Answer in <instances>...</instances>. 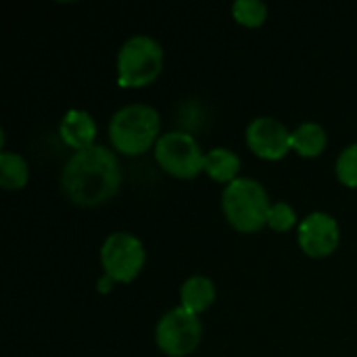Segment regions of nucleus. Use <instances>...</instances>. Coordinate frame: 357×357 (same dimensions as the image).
I'll return each instance as SVG.
<instances>
[{
    "label": "nucleus",
    "instance_id": "nucleus-17",
    "mask_svg": "<svg viewBox=\"0 0 357 357\" xmlns=\"http://www.w3.org/2000/svg\"><path fill=\"white\" fill-rule=\"evenodd\" d=\"M297 224V213L289 203H274L268 213V226L274 232H287Z\"/></svg>",
    "mask_w": 357,
    "mask_h": 357
},
{
    "label": "nucleus",
    "instance_id": "nucleus-18",
    "mask_svg": "<svg viewBox=\"0 0 357 357\" xmlns=\"http://www.w3.org/2000/svg\"><path fill=\"white\" fill-rule=\"evenodd\" d=\"M111 282H113V280H111L109 276H105L102 280H98V291H100V293H109V291H111Z\"/></svg>",
    "mask_w": 357,
    "mask_h": 357
},
{
    "label": "nucleus",
    "instance_id": "nucleus-16",
    "mask_svg": "<svg viewBox=\"0 0 357 357\" xmlns=\"http://www.w3.org/2000/svg\"><path fill=\"white\" fill-rule=\"evenodd\" d=\"M337 178L341 180V184L357 188V144L341 151L337 159Z\"/></svg>",
    "mask_w": 357,
    "mask_h": 357
},
{
    "label": "nucleus",
    "instance_id": "nucleus-13",
    "mask_svg": "<svg viewBox=\"0 0 357 357\" xmlns=\"http://www.w3.org/2000/svg\"><path fill=\"white\" fill-rule=\"evenodd\" d=\"M291 146L301 157H318L326 149V132L320 123L314 121L301 123L291 134Z\"/></svg>",
    "mask_w": 357,
    "mask_h": 357
},
{
    "label": "nucleus",
    "instance_id": "nucleus-1",
    "mask_svg": "<svg viewBox=\"0 0 357 357\" xmlns=\"http://www.w3.org/2000/svg\"><path fill=\"white\" fill-rule=\"evenodd\" d=\"M121 186V167L107 146L75 151L63 167L61 188L65 197L79 207L107 203Z\"/></svg>",
    "mask_w": 357,
    "mask_h": 357
},
{
    "label": "nucleus",
    "instance_id": "nucleus-15",
    "mask_svg": "<svg viewBox=\"0 0 357 357\" xmlns=\"http://www.w3.org/2000/svg\"><path fill=\"white\" fill-rule=\"evenodd\" d=\"M232 17L245 27H259L268 19V6L261 0H236L232 4Z\"/></svg>",
    "mask_w": 357,
    "mask_h": 357
},
{
    "label": "nucleus",
    "instance_id": "nucleus-7",
    "mask_svg": "<svg viewBox=\"0 0 357 357\" xmlns=\"http://www.w3.org/2000/svg\"><path fill=\"white\" fill-rule=\"evenodd\" d=\"M201 320L184 307H174L163 314L155 331L157 347L169 357L190 356L201 345Z\"/></svg>",
    "mask_w": 357,
    "mask_h": 357
},
{
    "label": "nucleus",
    "instance_id": "nucleus-5",
    "mask_svg": "<svg viewBox=\"0 0 357 357\" xmlns=\"http://www.w3.org/2000/svg\"><path fill=\"white\" fill-rule=\"evenodd\" d=\"M144 245L130 232H113L100 247V266L113 282H132L144 268Z\"/></svg>",
    "mask_w": 357,
    "mask_h": 357
},
{
    "label": "nucleus",
    "instance_id": "nucleus-10",
    "mask_svg": "<svg viewBox=\"0 0 357 357\" xmlns=\"http://www.w3.org/2000/svg\"><path fill=\"white\" fill-rule=\"evenodd\" d=\"M59 134H61V140L75 151L90 149L94 146V138H96V121L92 119L88 111L71 109L61 119Z\"/></svg>",
    "mask_w": 357,
    "mask_h": 357
},
{
    "label": "nucleus",
    "instance_id": "nucleus-3",
    "mask_svg": "<svg viewBox=\"0 0 357 357\" xmlns=\"http://www.w3.org/2000/svg\"><path fill=\"white\" fill-rule=\"evenodd\" d=\"M159 113L149 105H128L119 109L109 123V138L115 151L123 155H142L159 136Z\"/></svg>",
    "mask_w": 357,
    "mask_h": 357
},
{
    "label": "nucleus",
    "instance_id": "nucleus-4",
    "mask_svg": "<svg viewBox=\"0 0 357 357\" xmlns=\"http://www.w3.org/2000/svg\"><path fill=\"white\" fill-rule=\"evenodd\" d=\"M163 69V48L151 36H132L117 52V84L142 88L153 84Z\"/></svg>",
    "mask_w": 357,
    "mask_h": 357
},
{
    "label": "nucleus",
    "instance_id": "nucleus-14",
    "mask_svg": "<svg viewBox=\"0 0 357 357\" xmlns=\"http://www.w3.org/2000/svg\"><path fill=\"white\" fill-rule=\"evenodd\" d=\"M29 180V167L17 153L4 151L0 155V184L6 190H21Z\"/></svg>",
    "mask_w": 357,
    "mask_h": 357
},
{
    "label": "nucleus",
    "instance_id": "nucleus-6",
    "mask_svg": "<svg viewBox=\"0 0 357 357\" xmlns=\"http://www.w3.org/2000/svg\"><path fill=\"white\" fill-rule=\"evenodd\" d=\"M155 159L163 172L174 178L190 180L197 178L205 167V155L199 142L184 132H167L155 144Z\"/></svg>",
    "mask_w": 357,
    "mask_h": 357
},
{
    "label": "nucleus",
    "instance_id": "nucleus-9",
    "mask_svg": "<svg viewBox=\"0 0 357 357\" xmlns=\"http://www.w3.org/2000/svg\"><path fill=\"white\" fill-rule=\"evenodd\" d=\"M291 134L287 126L274 117H257L247 126V144L249 149L268 161L282 159L291 146Z\"/></svg>",
    "mask_w": 357,
    "mask_h": 357
},
{
    "label": "nucleus",
    "instance_id": "nucleus-11",
    "mask_svg": "<svg viewBox=\"0 0 357 357\" xmlns=\"http://www.w3.org/2000/svg\"><path fill=\"white\" fill-rule=\"evenodd\" d=\"M215 301V284L207 276H190L180 289V307L199 316Z\"/></svg>",
    "mask_w": 357,
    "mask_h": 357
},
{
    "label": "nucleus",
    "instance_id": "nucleus-12",
    "mask_svg": "<svg viewBox=\"0 0 357 357\" xmlns=\"http://www.w3.org/2000/svg\"><path fill=\"white\" fill-rule=\"evenodd\" d=\"M241 169V159L236 153H232L230 149L218 146L211 149L209 153H205V167L203 172H207V176L215 182L222 184H230L236 180V174Z\"/></svg>",
    "mask_w": 357,
    "mask_h": 357
},
{
    "label": "nucleus",
    "instance_id": "nucleus-8",
    "mask_svg": "<svg viewBox=\"0 0 357 357\" xmlns=\"http://www.w3.org/2000/svg\"><path fill=\"white\" fill-rule=\"evenodd\" d=\"M297 241L305 255L320 259L337 251L339 241H341V230L333 215L324 211H314L301 222Z\"/></svg>",
    "mask_w": 357,
    "mask_h": 357
},
{
    "label": "nucleus",
    "instance_id": "nucleus-2",
    "mask_svg": "<svg viewBox=\"0 0 357 357\" xmlns=\"http://www.w3.org/2000/svg\"><path fill=\"white\" fill-rule=\"evenodd\" d=\"M270 199L266 188L251 178H236L222 192V209L238 232H259L268 224Z\"/></svg>",
    "mask_w": 357,
    "mask_h": 357
}]
</instances>
